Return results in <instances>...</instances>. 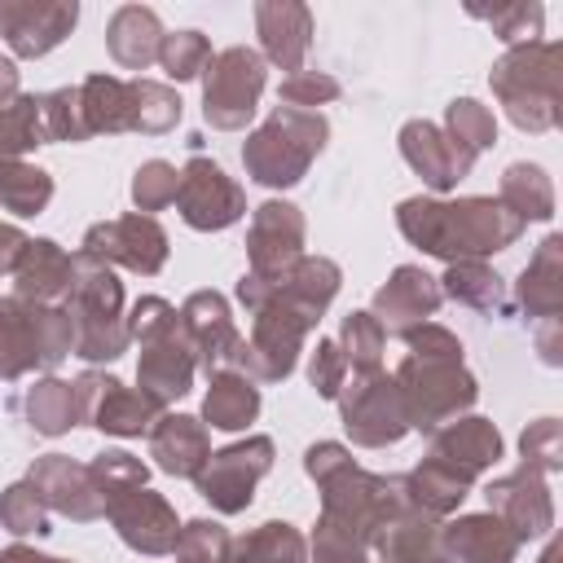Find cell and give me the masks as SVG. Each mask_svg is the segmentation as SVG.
Listing matches in <instances>:
<instances>
[{"label": "cell", "instance_id": "obj_1", "mask_svg": "<svg viewBox=\"0 0 563 563\" xmlns=\"http://www.w3.org/2000/svg\"><path fill=\"white\" fill-rule=\"evenodd\" d=\"M396 220L413 246H422L427 255H440L449 264L493 255L523 233V220L501 198H457V202L405 198Z\"/></svg>", "mask_w": 563, "mask_h": 563}, {"label": "cell", "instance_id": "obj_2", "mask_svg": "<svg viewBox=\"0 0 563 563\" xmlns=\"http://www.w3.org/2000/svg\"><path fill=\"white\" fill-rule=\"evenodd\" d=\"M559 62H563V48L559 44H519L510 48L497 66H493V92L501 97L506 114L515 128L523 132H550L559 128L563 119V106H559Z\"/></svg>", "mask_w": 563, "mask_h": 563}, {"label": "cell", "instance_id": "obj_3", "mask_svg": "<svg viewBox=\"0 0 563 563\" xmlns=\"http://www.w3.org/2000/svg\"><path fill=\"white\" fill-rule=\"evenodd\" d=\"M70 325H75V352L84 361H114L128 347V325H123V286L114 282L110 264L97 255L79 251L75 255V282L70 295L62 299Z\"/></svg>", "mask_w": 563, "mask_h": 563}, {"label": "cell", "instance_id": "obj_4", "mask_svg": "<svg viewBox=\"0 0 563 563\" xmlns=\"http://www.w3.org/2000/svg\"><path fill=\"white\" fill-rule=\"evenodd\" d=\"M325 132L330 128H325V119L317 110H290V106H282V110H273L246 136L242 163H246L251 180H260V185H273V189L295 185L308 172V163L321 154Z\"/></svg>", "mask_w": 563, "mask_h": 563}, {"label": "cell", "instance_id": "obj_5", "mask_svg": "<svg viewBox=\"0 0 563 563\" xmlns=\"http://www.w3.org/2000/svg\"><path fill=\"white\" fill-rule=\"evenodd\" d=\"M75 352V325L62 303L0 299V378H18L35 365L53 369Z\"/></svg>", "mask_w": 563, "mask_h": 563}, {"label": "cell", "instance_id": "obj_6", "mask_svg": "<svg viewBox=\"0 0 563 563\" xmlns=\"http://www.w3.org/2000/svg\"><path fill=\"white\" fill-rule=\"evenodd\" d=\"M391 378L400 387L409 427H422V431H435L440 422H453L462 418V409L475 405V378L462 369V361L405 356Z\"/></svg>", "mask_w": 563, "mask_h": 563}, {"label": "cell", "instance_id": "obj_7", "mask_svg": "<svg viewBox=\"0 0 563 563\" xmlns=\"http://www.w3.org/2000/svg\"><path fill=\"white\" fill-rule=\"evenodd\" d=\"M260 92H264V57L255 48L233 44L224 53H211L202 70V114L211 128L220 132L246 128Z\"/></svg>", "mask_w": 563, "mask_h": 563}, {"label": "cell", "instance_id": "obj_8", "mask_svg": "<svg viewBox=\"0 0 563 563\" xmlns=\"http://www.w3.org/2000/svg\"><path fill=\"white\" fill-rule=\"evenodd\" d=\"M317 321L303 317L290 299L273 295L264 308H255V325H251V343H242V356H238V374H246L251 383H277L295 369V356L303 347V334L312 330Z\"/></svg>", "mask_w": 563, "mask_h": 563}, {"label": "cell", "instance_id": "obj_9", "mask_svg": "<svg viewBox=\"0 0 563 563\" xmlns=\"http://www.w3.org/2000/svg\"><path fill=\"white\" fill-rule=\"evenodd\" d=\"M339 409H343V427H347L352 444H365V449L396 444V440L409 431L400 387H396V378H387L383 369L356 374V383L339 396Z\"/></svg>", "mask_w": 563, "mask_h": 563}, {"label": "cell", "instance_id": "obj_10", "mask_svg": "<svg viewBox=\"0 0 563 563\" xmlns=\"http://www.w3.org/2000/svg\"><path fill=\"white\" fill-rule=\"evenodd\" d=\"M268 466H273V440L251 435V440H238V444L211 453L207 466L194 475V484L220 515H238L251 506L255 484H260V475H268Z\"/></svg>", "mask_w": 563, "mask_h": 563}, {"label": "cell", "instance_id": "obj_11", "mask_svg": "<svg viewBox=\"0 0 563 563\" xmlns=\"http://www.w3.org/2000/svg\"><path fill=\"white\" fill-rule=\"evenodd\" d=\"M75 396H79V422H92L97 431H110V435L154 431V422L163 418V405L154 396H145L141 387L132 391L106 374H79Z\"/></svg>", "mask_w": 563, "mask_h": 563}, {"label": "cell", "instance_id": "obj_12", "mask_svg": "<svg viewBox=\"0 0 563 563\" xmlns=\"http://www.w3.org/2000/svg\"><path fill=\"white\" fill-rule=\"evenodd\" d=\"M176 207H180V220L189 229H229L246 202H242V189L233 176H224V167H216L211 158H189L185 172H180V185H176Z\"/></svg>", "mask_w": 563, "mask_h": 563}, {"label": "cell", "instance_id": "obj_13", "mask_svg": "<svg viewBox=\"0 0 563 563\" xmlns=\"http://www.w3.org/2000/svg\"><path fill=\"white\" fill-rule=\"evenodd\" d=\"M176 321H180V334H185L194 361H198L207 374H216V369H233V365H238L246 339L238 334L224 295H216V290H198V295H189L185 308L176 312Z\"/></svg>", "mask_w": 563, "mask_h": 563}, {"label": "cell", "instance_id": "obj_14", "mask_svg": "<svg viewBox=\"0 0 563 563\" xmlns=\"http://www.w3.org/2000/svg\"><path fill=\"white\" fill-rule=\"evenodd\" d=\"M84 251L97 255L101 264H123L128 273H158L167 260V233L158 229L154 216H119L106 224H92L84 233Z\"/></svg>", "mask_w": 563, "mask_h": 563}, {"label": "cell", "instance_id": "obj_15", "mask_svg": "<svg viewBox=\"0 0 563 563\" xmlns=\"http://www.w3.org/2000/svg\"><path fill=\"white\" fill-rule=\"evenodd\" d=\"M484 497H488V510H493L497 519H506L519 541L541 537V532H550V523H554L550 484H545V475L532 471V466H519V471L493 479V484L484 488Z\"/></svg>", "mask_w": 563, "mask_h": 563}, {"label": "cell", "instance_id": "obj_16", "mask_svg": "<svg viewBox=\"0 0 563 563\" xmlns=\"http://www.w3.org/2000/svg\"><path fill=\"white\" fill-rule=\"evenodd\" d=\"M79 9L70 4H53V0H0V35L9 40V48L18 57H44L48 48H57L70 26H75Z\"/></svg>", "mask_w": 563, "mask_h": 563}, {"label": "cell", "instance_id": "obj_17", "mask_svg": "<svg viewBox=\"0 0 563 563\" xmlns=\"http://www.w3.org/2000/svg\"><path fill=\"white\" fill-rule=\"evenodd\" d=\"M26 484L40 493L44 506H53L57 515H70V519H79V523L106 515V501H101V493H97L88 466L70 462L66 453H44V457H35Z\"/></svg>", "mask_w": 563, "mask_h": 563}, {"label": "cell", "instance_id": "obj_18", "mask_svg": "<svg viewBox=\"0 0 563 563\" xmlns=\"http://www.w3.org/2000/svg\"><path fill=\"white\" fill-rule=\"evenodd\" d=\"M251 273L277 282L299 255H303V216L290 202H264L251 220Z\"/></svg>", "mask_w": 563, "mask_h": 563}, {"label": "cell", "instance_id": "obj_19", "mask_svg": "<svg viewBox=\"0 0 563 563\" xmlns=\"http://www.w3.org/2000/svg\"><path fill=\"white\" fill-rule=\"evenodd\" d=\"M106 515L119 528V537L132 550H141V554H167L176 545V537H180L176 510L158 493H150V488H132V493L110 497L106 501Z\"/></svg>", "mask_w": 563, "mask_h": 563}, {"label": "cell", "instance_id": "obj_20", "mask_svg": "<svg viewBox=\"0 0 563 563\" xmlns=\"http://www.w3.org/2000/svg\"><path fill=\"white\" fill-rule=\"evenodd\" d=\"M431 457L453 466L462 479H479L501 457V435L488 418H453L431 431Z\"/></svg>", "mask_w": 563, "mask_h": 563}, {"label": "cell", "instance_id": "obj_21", "mask_svg": "<svg viewBox=\"0 0 563 563\" xmlns=\"http://www.w3.org/2000/svg\"><path fill=\"white\" fill-rule=\"evenodd\" d=\"M400 154H405V163L431 185V189H453L466 172H471V154L466 150H457L435 123H427V119H413V123H405L400 128Z\"/></svg>", "mask_w": 563, "mask_h": 563}, {"label": "cell", "instance_id": "obj_22", "mask_svg": "<svg viewBox=\"0 0 563 563\" xmlns=\"http://www.w3.org/2000/svg\"><path fill=\"white\" fill-rule=\"evenodd\" d=\"M440 532H444V550L453 563H515V554L523 545L510 532V523L497 519L493 510L488 515H462V519L444 523Z\"/></svg>", "mask_w": 563, "mask_h": 563}, {"label": "cell", "instance_id": "obj_23", "mask_svg": "<svg viewBox=\"0 0 563 563\" xmlns=\"http://www.w3.org/2000/svg\"><path fill=\"white\" fill-rule=\"evenodd\" d=\"M440 308V282L427 277L422 268L405 264L391 273V282L374 295V321L383 330H409L418 321H427Z\"/></svg>", "mask_w": 563, "mask_h": 563}, {"label": "cell", "instance_id": "obj_24", "mask_svg": "<svg viewBox=\"0 0 563 563\" xmlns=\"http://www.w3.org/2000/svg\"><path fill=\"white\" fill-rule=\"evenodd\" d=\"M374 550L383 563H453L444 550V532H440L435 515H422L413 506H405L391 523L378 528Z\"/></svg>", "mask_w": 563, "mask_h": 563}, {"label": "cell", "instance_id": "obj_25", "mask_svg": "<svg viewBox=\"0 0 563 563\" xmlns=\"http://www.w3.org/2000/svg\"><path fill=\"white\" fill-rule=\"evenodd\" d=\"M13 273H18V299L22 303H62L70 295V282H75V255H66L48 238H35V242H26Z\"/></svg>", "mask_w": 563, "mask_h": 563}, {"label": "cell", "instance_id": "obj_26", "mask_svg": "<svg viewBox=\"0 0 563 563\" xmlns=\"http://www.w3.org/2000/svg\"><path fill=\"white\" fill-rule=\"evenodd\" d=\"M194 365L198 361H194V352H189V343L180 334V321H176L172 334H163V339H154V343L141 347V369H136L141 391L154 396L158 405H167V400H176V396L189 391Z\"/></svg>", "mask_w": 563, "mask_h": 563}, {"label": "cell", "instance_id": "obj_27", "mask_svg": "<svg viewBox=\"0 0 563 563\" xmlns=\"http://www.w3.org/2000/svg\"><path fill=\"white\" fill-rule=\"evenodd\" d=\"M255 26L264 40V53L282 70L295 75L303 66L308 44H312V13L303 4H290V0H264V4H255Z\"/></svg>", "mask_w": 563, "mask_h": 563}, {"label": "cell", "instance_id": "obj_28", "mask_svg": "<svg viewBox=\"0 0 563 563\" xmlns=\"http://www.w3.org/2000/svg\"><path fill=\"white\" fill-rule=\"evenodd\" d=\"M150 457H158V466L167 475H180V479H194L207 457H211V444H207V427L189 413H163L150 431Z\"/></svg>", "mask_w": 563, "mask_h": 563}, {"label": "cell", "instance_id": "obj_29", "mask_svg": "<svg viewBox=\"0 0 563 563\" xmlns=\"http://www.w3.org/2000/svg\"><path fill=\"white\" fill-rule=\"evenodd\" d=\"M106 48H110V57H114L123 70H145L150 62H158V48H163L158 13L145 9V4H123V9H114L110 31H106Z\"/></svg>", "mask_w": 563, "mask_h": 563}, {"label": "cell", "instance_id": "obj_30", "mask_svg": "<svg viewBox=\"0 0 563 563\" xmlns=\"http://www.w3.org/2000/svg\"><path fill=\"white\" fill-rule=\"evenodd\" d=\"M519 303L532 321H550L563 312V238H545L537 246L519 282Z\"/></svg>", "mask_w": 563, "mask_h": 563}, {"label": "cell", "instance_id": "obj_31", "mask_svg": "<svg viewBox=\"0 0 563 563\" xmlns=\"http://www.w3.org/2000/svg\"><path fill=\"white\" fill-rule=\"evenodd\" d=\"M339 290V264L334 260H321V255H299L282 277H277V295L290 299L303 317H321L325 303L334 299Z\"/></svg>", "mask_w": 563, "mask_h": 563}, {"label": "cell", "instance_id": "obj_32", "mask_svg": "<svg viewBox=\"0 0 563 563\" xmlns=\"http://www.w3.org/2000/svg\"><path fill=\"white\" fill-rule=\"evenodd\" d=\"M260 413V391L246 374L238 369H216L211 374V391L202 400V418L220 431H242L246 422H255Z\"/></svg>", "mask_w": 563, "mask_h": 563}, {"label": "cell", "instance_id": "obj_33", "mask_svg": "<svg viewBox=\"0 0 563 563\" xmlns=\"http://www.w3.org/2000/svg\"><path fill=\"white\" fill-rule=\"evenodd\" d=\"M400 488H405V501L413 506V510H422V515H449L462 497H466V488H471V479H462L453 466H444L440 457H427L422 466H413L409 475H400Z\"/></svg>", "mask_w": 563, "mask_h": 563}, {"label": "cell", "instance_id": "obj_34", "mask_svg": "<svg viewBox=\"0 0 563 563\" xmlns=\"http://www.w3.org/2000/svg\"><path fill=\"white\" fill-rule=\"evenodd\" d=\"M501 202L528 224L554 216V185L537 163H510L501 176Z\"/></svg>", "mask_w": 563, "mask_h": 563}, {"label": "cell", "instance_id": "obj_35", "mask_svg": "<svg viewBox=\"0 0 563 563\" xmlns=\"http://www.w3.org/2000/svg\"><path fill=\"white\" fill-rule=\"evenodd\" d=\"M79 106L88 136L97 132H128V84L114 75H92L79 84Z\"/></svg>", "mask_w": 563, "mask_h": 563}, {"label": "cell", "instance_id": "obj_36", "mask_svg": "<svg viewBox=\"0 0 563 563\" xmlns=\"http://www.w3.org/2000/svg\"><path fill=\"white\" fill-rule=\"evenodd\" d=\"M229 563H303V537L290 523H260L255 532L229 541Z\"/></svg>", "mask_w": 563, "mask_h": 563}, {"label": "cell", "instance_id": "obj_37", "mask_svg": "<svg viewBox=\"0 0 563 563\" xmlns=\"http://www.w3.org/2000/svg\"><path fill=\"white\" fill-rule=\"evenodd\" d=\"M53 198L48 172L22 163V158H0V207L13 216H40Z\"/></svg>", "mask_w": 563, "mask_h": 563}, {"label": "cell", "instance_id": "obj_38", "mask_svg": "<svg viewBox=\"0 0 563 563\" xmlns=\"http://www.w3.org/2000/svg\"><path fill=\"white\" fill-rule=\"evenodd\" d=\"M180 123V97L167 84L132 79L128 84V132H167Z\"/></svg>", "mask_w": 563, "mask_h": 563}, {"label": "cell", "instance_id": "obj_39", "mask_svg": "<svg viewBox=\"0 0 563 563\" xmlns=\"http://www.w3.org/2000/svg\"><path fill=\"white\" fill-rule=\"evenodd\" d=\"M26 413H31V427L40 435H62L66 427L79 422V396H75V383H62V378H44L31 387L26 396Z\"/></svg>", "mask_w": 563, "mask_h": 563}, {"label": "cell", "instance_id": "obj_40", "mask_svg": "<svg viewBox=\"0 0 563 563\" xmlns=\"http://www.w3.org/2000/svg\"><path fill=\"white\" fill-rule=\"evenodd\" d=\"M444 286H440V295H449V299H457V303H466V308H497L501 303V277L493 273V268H484L479 260H457V264H449V273L440 277Z\"/></svg>", "mask_w": 563, "mask_h": 563}, {"label": "cell", "instance_id": "obj_41", "mask_svg": "<svg viewBox=\"0 0 563 563\" xmlns=\"http://www.w3.org/2000/svg\"><path fill=\"white\" fill-rule=\"evenodd\" d=\"M44 145V114L40 97H13L0 106V158H18Z\"/></svg>", "mask_w": 563, "mask_h": 563}, {"label": "cell", "instance_id": "obj_42", "mask_svg": "<svg viewBox=\"0 0 563 563\" xmlns=\"http://www.w3.org/2000/svg\"><path fill=\"white\" fill-rule=\"evenodd\" d=\"M444 123H449L444 136H449L457 150H466L471 158H479V150H488V145L497 141V119H493V110L479 106V101H471V97L453 101L449 114H444Z\"/></svg>", "mask_w": 563, "mask_h": 563}, {"label": "cell", "instance_id": "obj_43", "mask_svg": "<svg viewBox=\"0 0 563 563\" xmlns=\"http://www.w3.org/2000/svg\"><path fill=\"white\" fill-rule=\"evenodd\" d=\"M383 343H387V330L374 321V312H352V317H343V356H347V365H352L356 374L378 369Z\"/></svg>", "mask_w": 563, "mask_h": 563}, {"label": "cell", "instance_id": "obj_44", "mask_svg": "<svg viewBox=\"0 0 563 563\" xmlns=\"http://www.w3.org/2000/svg\"><path fill=\"white\" fill-rule=\"evenodd\" d=\"M88 475H92L101 501H110V497H119V493L145 488V475H150V471H145L141 457H132V453H123V449H106V453L88 466Z\"/></svg>", "mask_w": 563, "mask_h": 563}, {"label": "cell", "instance_id": "obj_45", "mask_svg": "<svg viewBox=\"0 0 563 563\" xmlns=\"http://www.w3.org/2000/svg\"><path fill=\"white\" fill-rule=\"evenodd\" d=\"M471 13L484 18L510 48L537 44L541 40V22H545V9L541 4H497V9H471Z\"/></svg>", "mask_w": 563, "mask_h": 563}, {"label": "cell", "instance_id": "obj_46", "mask_svg": "<svg viewBox=\"0 0 563 563\" xmlns=\"http://www.w3.org/2000/svg\"><path fill=\"white\" fill-rule=\"evenodd\" d=\"M40 114H44V141H88L79 88H57L40 97Z\"/></svg>", "mask_w": 563, "mask_h": 563}, {"label": "cell", "instance_id": "obj_47", "mask_svg": "<svg viewBox=\"0 0 563 563\" xmlns=\"http://www.w3.org/2000/svg\"><path fill=\"white\" fill-rule=\"evenodd\" d=\"M158 62H163V70H167L172 79H194V75L207 70L211 44H207V35H198V31H176V35H163Z\"/></svg>", "mask_w": 563, "mask_h": 563}, {"label": "cell", "instance_id": "obj_48", "mask_svg": "<svg viewBox=\"0 0 563 563\" xmlns=\"http://www.w3.org/2000/svg\"><path fill=\"white\" fill-rule=\"evenodd\" d=\"M229 532L216 523V519H194V523H185L180 528V537H176V559L180 563H224V554H229Z\"/></svg>", "mask_w": 563, "mask_h": 563}, {"label": "cell", "instance_id": "obj_49", "mask_svg": "<svg viewBox=\"0 0 563 563\" xmlns=\"http://www.w3.org/2000/svg\"><path fill=\"white\" fill-rule=\"evenodd\" d=\"M519 449H523V466H532L541 475H554L559 462H563V427L554 418H541L519 435Z\"/></svg>", "mask_w": 563, "mask_h": 563}, {"label": "cell", "instance_id": "obj_50", "mask_svg": "<svg viewBox=\"0 0 563 563\" xmlns=\"http://www.w3.org/2000/svg\"><path fill=\"white\" fill-rule=\"evenodd\" d=\"M0 523H4L13 537L44 532V501H40V493H35L26 479L0 493Z\"/></svg>", "mask_w": 563, "mask_h": 563}, {"label": "cell", "instance_id": "obj_51", "mask_svg": "<svg viewBox=\"0 0 563 563\" xmlns=\"http://www.w3.org/2000/svg\"><path fill=\"white\" fill-rule=\"evenodd\" d=\"M176 185H180V172H176L172 163H163V158L145 163V167L136 172V180H132V198H136L141 216H150V211L176 202Z\"/></svg>", "mask_w": 563, "mask_h": 563}, {"label": "cell", "instance_id": "obj_52", "mask_svg": "<svg viewBox=\"0 0 563 563\" xmlns=\"http://www.w3.org/2000/svg\"><path fill=\"white\" fill-rule=\"evenodd\" d=\"M123 325H128V339H141V347H145V343H154V339L176 330V308L167 299H158V295H145V299L132 303Z\"/></svg>", "mask_w": 563, "mask_h": 563}, {"label": "cell", "instance_id": "obj_53", "mask_svg": "<svg viewBox=\"0 0 563 563\" xmlns=\"http://www.w3.org/2000/svg\"><path fill=\"white\" fill-rule=\"evenodd\" d=\"M400 339L409 343V356H422V361H462L457 334H449V330L435 325V321H418V325L400 330Z\"/></svg>", "mask_w": 563, "mask_h": 563}, {"label": "cell", "instance_id": "obj_54", "mask_svg": "<svg viewBox=\"0 0 563 563\" xmlns=\"http://www.w3.org/2000/svg\"><path fill=\"white\" fill-rule=\"evenodd\" d=\"M339 97V79L321 75V70H295L286 84H282V101L290 110H312V106H325Z\"/></svg>", "mask_w": 563, "mask_h": 563}, {"label": "cell", "instance_id": "obj_55", "mask_svg": "<svg viewBox=\"0 0 563 563\" xmlns=\"http://www.w3.org/2000/svg\"><path fill=\"white\" fill-rule=\"evenodd\" d=\"M343 374H347V356L334 339H317V352L308 361V378L321 396H339L343 391Z\"/></svg>", "mask_w": 563, "mask_h": 563}, {"label": "cell", "instance_id": "obj_56", "mask_svg": "<svg viewBox=\"0 0 563 563\" xmlns=\"http://www.w3.org/2000/svg\"><path fill=\"white\" fill-rule=\"evenodd\" d=\"M26 242H31V238H26L22 229L0 224V273H13V268H18V260H22Z\"/></svg>", "mask_w": 563, "mask_h": 563}, {"label": "cell", "instance_id": "obj_57", "mask_svg": "<svg viewBox=\"0 0 563 563\" xmlns=\"http://www.w3.org/2000/svg\"><path fill=\"white\" fill-rule=\"evenodd\" d=\"M0 563H66V559H48V554H35V550H26V545H9V550L0 554Z\"/></svg>", "mask_w": 563, "mask_h": 563}, {"label": "cell", "instance_id": "obj_58", "mask_svg": "<svg viewBox=\"0 0 563 563\" xmlns=\"http://www.w3.org/2000/svg\"><path fill=\"white\" fill-rule=\"evenodd\" d=\"M13 97H18V70H13V62L0 57V106L13 101Z\"/></svg>", "mask_w": 563, "mask_h": 563}, {"label": "cell", "instance_id": "obj_59", "mask_svg": "<svg viewBox=\"0 0 563 563\" xmlns=\"http://www.w3.org/2000/svg\"><path fill=\"white\" fill-rule=\"evenodd\" d=\"M537 563H559V554H554V550H545V554H541Z\"/></svg>", "mask_w": 563, "mask_h": 563}]
</instances>
